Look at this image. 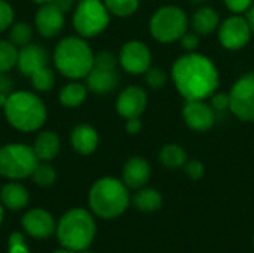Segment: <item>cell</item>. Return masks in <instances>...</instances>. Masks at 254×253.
I'll return each mask as SVG.
<instances>
[{
    "label": "cell",
    "instance_id": "6",
    "mask_svg": "<svg viewBox=\"0 0 254 253\" xmlns=\"http://www.w3.org/2000/svg\"><path fill=\"white\" fill-rule=\"evenodd\" d=\"M188 13L176 4H165L158 7L149 19L150 36L164 45L179 42L189 30Z\"/></svg>",
    "mask_w": 254,
    "mask_h": 253
},
{
    "label": "cell",
    "instance_id": "31",
    "mask_svg": "<svg viewBox=\"0 0 254 253\" xmlns=\"http://www.w3.org/2000/svg\"><path fill=\"white\" fill-rule=\"evenodd\" d=\"M143 76H144L146 85L152 89H162L168 84V73L161 67H152L150 66V69Z\"/></svg>",
    "mask_w": 254,
    "mask_h": 253
},
{
    "label": "cell",
    "instance_id": "5",
    "mask_svg": "<svg viewBox=\"0 0 254 253\" xmlns=\"http://www.w3.org/2000/svg\"><path fill=\"white\" fill-rule=\"evenodd\" d=\"M3 109L7 122L24 133L39 130L48 116L45 103L30 91L10 92Z\"/></svg>",
    "mask_w": 254,
    "mask_h": 253
},
{
    "label": "cell",
    "instance_id": "9",
    "mask_svg": "<svg viewBox=\"0 0 254 253\" xmlns=\"http://www.w3.org/2000/svg\"><path fill=\"white\" fill-rule=\"evenodd\" d=\"M118 57L109 51L95 55L94 66L86 76V88L95 94H109L119 85Z\"/></svg>",
    "mask_w": 254,
    "mask_h": 253
},
{
    "label": "cell",
    "instance_id": "14",
    "mask_svg": "<svg viewBox=\"0 0 254 253\" xmlns=\"http://www.w3.org/2000/svg\"><path fill=\"white\" fill-rule=\"evenodd\" d=\"M147 109V92L138 85H129L121 91L116 100V112L124 119L140 118Z\"/></svg>",
    "mask_w": 254,
    "mask_h": 253
},
{
    "label": "cell",
    "instance_id": "21",
    "mask_svg": "<svg viewBox=\"0 0 254 253\" xmlns=\"http://www.w3.org/2000/svg\"><path fill=\"white\" fill-rule=\"evenodd\" d=\"M131 204L141 213H155L161 210L164 204V197L158 189L143 186L137 189L135 194L131 197Z\"/></svg>",
    "mask_w": 254,
    "mask_h": 253
},
{
    "label": "cell",
    "instance_id": "37",
    "mask_svg": "<svg viewBox=\"0 0 254 253\" xmlns=\"http://www.w3.org/2000/svg\"><path fill=\"white\" fill-rule=\"evenodd\" d=\"M125 130L128 134L131 136H137L138 133H141L143 130V122L140 118H131V119H127L125 122Z\"/></svg>",
    "mask_w": 254,
    "mask_h": 253
},
{
    "label": "cell",
    "instance_id": "1",
    "mask_svg": "<svg viewBox=\"0 0 254 253\" xmlns=\"http://www.w3.org/2000/svg\"><path fill=\"white\" fill-rule=\"evenodd\" d=\"M171 81L185 100H207L219 89L220 72L208 55L185 52L171 66Z\"/></svg>",
    "mask_w": 254,
    "mask_h": 253
},
{
    "label": "cell",
    "instance_id": "7",
    "mask_svg": "<svg viewBox=\"0 0 254 253\" xmlns=\"http://www.w3.org/2000/svg\"><path fill=\"white\" fill-rule=\"evenodd\" d=\"M37 164L36 152L28 145L9 143L0 148V174L3 177L12 180L30 177Z\"/></svg>",
    "mask_w": 254,
    "mask_h": 253
},
{
    "label": "cell",
    "instance_id": "41",
    "mask_svg": "<svg viewBox=\"0 0 254 253\" xmlns=\"http://www.w3.org/2000/svg\"><path fill=\"white\" fill-rule=\"evenodd\" d=\"M247 19H249V24H250V27H252V31H253L254 36V3L253 6L250 7V10L247 12Z\"/></svg>",
    "mask_w": 254,
    "mask_h": 253
},
{
    "label": "cell",
    "instance_id": "43",
    "mask_svg": "<svg viewBox=\"0 0 254 253\" xmlns=\"http://www.w3.org/2000/svg\"><path fill=\"white\" fill-rule=\"evenodd\" d=\"M1 221H3V204L0 201V224H1Z\"/></svg>",
    "mask_w": 254,
    "mask_h": 253
},
{
    "label": "cell",
    "instance_id": "27",
    "mask_svg": "<svg viewBox=\"0 0 254 253\" xmlns=\"http://www.w3.org/2000/svg\"><path fill=\"white\" fill-rule=\"evenodd\" d=\"M18 49L10 40H0V73L9 72L16 66Z\"/></svg>",
    "mask_w": 254,
    "mask_h": 253
},
{
    "label": "cell",
    "instance_id": "46",
    "mask_svg": "<svg viewBox=\"0 0 254 253\" xmlns=\"http://www.w3.org/2000/svg\"><path fill=\"white\" fill-rule=\"evenodd\" d=\"M253 248H254V237H253Z\"/></svg>",
    "mask_w": 254,
    "mask_h": 253
},
{
    "label": "cell",
    "instance_id": "11",
    "mask_svg": "<svg viewBox=\"0 0 254 253\" xmlns=\"http://www.w3.org/2000/svg\"><path fill=\"white\" fill-rule=\"evenodd\" d=\"M253 37L252 27L247 16L231 13L225 18L217 28V39L220 45L228 51H241L244 49Z\"/></svg>",
    "mask_w": 254,
    "mask_h": 253
},
{
    "label": "cell",
    "instance_id": "29",
    "mask_svg": "<svg viewBox=\"0 0 254 253\" xmlns=\"http://www.w3.org/2000/svg\"><path fill=\"white\" fill-rule=\"evenodd\" d=\"M31 36H33V28H31V25L28 22H16L10 28L9 40L13 45L25 46L31 40Z\"/></svg>",
    "mask_w": 254,
    "mask_h": 253
},
{
    "label": "cell",
    "instance_id": "2",
    "mask_svg": "<svg viewBox=\"0 0 254 253\" xmlns=\"http://www.w3.org/2000/svg\"><path fill=\"white\" fill-rule=\"evenodd\" d=\"M88 203L91 212L101 219H116L131 204L129 188L122 179L106 176L98 179L89 189Z\"/></svg>",
    "mask_w": 254,
    "mask_h": 253
},
{
    "label": "cell",
    "instance_id": "36",
    "mask_svg": "<svg viewBox=\"0 0 254 253\" xmlns=\"http://www.w3.org/2000/svg\"><path fill=\"white\" fill-rule=\"evenodd\" d=\"M13 21V9L6 0H0V33L6 30Z\"/></svg>",
    "mask_w": 254,
    "mask_h": 253
},
{
    "label": "cell",
    "instance_id": "19",
    "mask_svg": "<svg viewBox=\"0 0 254 253\" xmlns=\"http://www.w3.org/2000/svg\"><path fill=\"white\" fill-rule=\"evenodd\" d=\"M98 133L92 125L80 124L73 128L70 134V143L79 155H91L98 148Z\"/></svg>",
    "mask_w": 254,
    "mask_h": 253
},
{
    "label": "cell",
    "instance_id": "17",
    "mask_svg": "<svg viewBox=\"0 0 254 253\" xmlns=\"http://www.w3.org/2000/svg\"><path fill=\"white\" fill-rule=\"evenodd\" d=\"M152 177V167L143 157H131L122 167V182L129 189H140L149 183Z\"/></svg>",
    "mask_w": 254,
    "mask_h": 253
},
{
    "label": "cell",
    "instance_id": "35",
    "mask_svg": "<svg viewBox=\"0 0 254 253\" xmlns=\"http://www.w3.org/2000/svg\"><path fill=\"white\" fill-rule=\"evenodd\" d=\"M223 3L231 13L243 15V13H247L250 10L254 0H223Z\"/></svg>",
    "mask_w": 254,
    "mask_h": 253
},
{
    "label": "cell",
    "instance_id": "8",
    "mask_svg": "<svg viewBox=\"0 0 254 253\" xmlns=\"http://www.w3.org/2000/svg\"><path fill=\"white\" fill-rule=\"evenodd\" d=\"M110 22V12L104 1L82 0L73 15V27L80 37H95L101 34Z\"/></svg>",
    "mask_w": 254,
    "mask_h": 253
},
{
    "label": "cell",
    "instance_id": "39",
    "mask_svg": "<svg viewBox=\"0 0 254 253\" xmlns=\"http://www.w3.org/2000/svg\"><path fill=\"white\" fill-rule=\"evenodd\" d=\"M52 3H54L58 9H61L64 13L68 12V10L71 9V6H73V0H52Z\"/></svg>",
    "mask_w": 254,
    "mask_h": 253
},
{
    "label": "cell",
    "instance_id": "25",
    "mask_svg": "<svg viewBox=\"0 0 254 253\" xmlns=\"http://www.w3.org/2000/svg\"><path fill=\"white\" fill-rule=\"evenodd\" d=\"M86 86L79 82H70L67 84L61 92H60V101L65 107H77L80 106L86 98Z\"/></svg>",
    "mask_w": 254,
    "mask_h": 253
},
{
    "label": "cell",
    "instance_id": "44",
    "mask_svg": "<svg viewBox=\"0 0 254 253\" xmlns=\"http://www.w3.org/2000/svg\"><path fill=\"white\" fill-rule=\"evenodd\" d=\"M33 1H36V3H40V4H43V3H48V1H52V0H33Z\"/></svg>",
    "mask_w": 254,
    "mask_h": 253
},
{
    "label": "cell",
    "instance_id": "13",
    "mask_svg": "<svg viewBox=\"0 0 254 253\" xmlns=\"http://www.w3.org/2000/svg\"><path fill=\"white\" fill-rule=\"evenodd\" d=\"M182 116L186 127L195 133L210 131L217 121V112L207 100H186Z\"/></svg>",
    "mask_w": 254,
    "mask_h": 253
},
{
    "label": "cell",
    "instance_id": "26",
    "mask_svg": "<svg viewBox=\"0 0 254 253\" xmlns=\"http://www.w3.org/2000/svg\"><path fill=\"white\" fill-rule=\"evenodd\" d=\"M110 15L118 18H128L138 10L140 0H104Z\"/></svg>",
    "mask_w": 254,
    "mask_h": 253
},
{
    "label": "cell",
    "instance_id": "32",
    "mask_svg": "<svg viewBox=\"0 0 254 253\" xmlns=\"http://www.w3.org/2000/svg\"><path fill=\"white\" fill-rule=\"evenodd\" d=\"M183 170L190 180H199L205 174V166L199 160H188L183 166Z\"/></svg>",
    "mask_w": 254,
    "mask_h": 253
},
{
    "label": "cell",
    "instance_id": "38",
    "mask_svg": "<svg viewBox=\"0 0 254 253\" xmlns=\"http://www.w3.org/2000/svg\"><path fill=\"white\" fill-rule=\"evenodd\" d=\"M12 89V79H9L4 73H0V94L9 95Z\"/></svg>",
    "mask_w": 254,
    "mask_h": 253
},
{
    "label": "cell",
    "instance_id": "40",
    "mask_svg": "<svg viewBox=\"0 0 254 253\" xmlns=\"http://www.w3.org/2000/svg\"><path fill=\"white\" fill-rule=\"evenodd\" d=\"M7 253H30V251H28L25 243H19V245L9 246V252Z\"/></svg>",
    "mask_w": 254,
    "mask_h": 253
},
{
    "label": "cell",
    "instance_id": "23",
    "mask_svg": "<svg viewBox=\"0 0 254 253\" xmlns=\"http://www.w3.org/2000/svg\"><path fill=\"white\" fill-rule=\"evenodd\" d=\"M61 143H60V137L54 133V131H42L36 142H34V152L39 161H51L54 160L58 152H60Z\"/></svg>",
    "mask_w": 254,
    "mask_h": 253
},
{
    "label": "cell",
    "instance_id": "22",
    "mask_svg": "<svg viewBox=\"0 0 254 253\" xmlns=\"http://www.w3.org/2000/svg\"><path fill=\"white\" fill-rule=\"evenodd\" d=\"M28 200H30V194L27 188L18 182H9L1 188L0 201L9 210L16 212L24 209L28 204Z\"/></svg>",
    "mask_w": 254,
    "mask_h": 253
},
{
    "label": "cell",
    "instance_id": "33",
    "mask_svg": "<svg viewBox=\"0 0 254 253\" xmlns=\"http://www.w3.org/2000/svg\"><path fill=\"white\" fill-rule=\"evenodd\" d=\"M210 104L211 107L217 112V113H223L228 112L231 107V98H229V92H223V91H216L211 97H210Z\"/></svg>",
    "mask_w": 254,
    "mask_h": 253
},
{
    "label": "cell",
    "instance_id": "3",
    "mask_svg": "<svg viewBox=\"0 0 254 253\" xmlns=\"http://www.w3.org/2000/svg\"><path fill=\"white\" fill-rule=\"evenodd\" d=\"M97 234V224L92 212L86 209H70L57 224L55 236L60 245L73 252L89 249Z\"/></svg>",
    "mask_w": 254,
    "mask_h": 253
},
{
    "label": "cell",
    "instance_id": "34",
    "mask_svg": "<svg viewBox=\"0 0 254 253\" xmlns=\"http://www.w3.org/2000/svg\"><path fill=\"white\" fill-rule=\"evenodd\" d=\"M179 43L182 45V48L185 49V52H195L198 51L199 45H201V39H199V34H196L193 30H188L182 39L179 40Z\"/></svg>",
    "mask_w": 254,
    "mask_h": 253
},
{
    "label": "cell",
    "instance_id": "10",
    "mask_svg": "<svg viewBox=\"0 0 254 253\" xmlns=\"http://www.w3.org/2000/svg\"><path fill=\"white\" fill-rule=\"evenodd\" d=\"M229 112L243 122H254V70L241 75L229 91Z\"/></svg>",
    "mask_w": 254,
    "mask_h": 253
},
{
    "label": "cell",
    "instance_id": "18",
    "mask_svg": "<svg viewBox=\"0 0 254 253\" xmlns=\"http://www.w3.org/2000/svg\"><path fill=\"white\" fill-rule=\"evenodd\" d=\"M48 61V54L40 45H25L22 46L21 51H18V60H16V67L18 70L25 75L31 76L37 70L46 66Z\"/></svg>",
    "mask_w": 254,
    "mask_h": 253
},
{
    "label": "cell",
    "instance_id": "47",
    "mask_svg": "<svg viewBox=\"0 0 254 253\" xmlns=\"http://www.w3.org/2000/svg\"><path fill=\"white\" fill-rule=\"evenodd\" d=\"M196 1H198V0H196Z\"/></svg>",
    "mask_w": 254,
    "mask_h": 253
},
{
    "label": "cell",
    "instance_id": "15",
    "mask_svg": "<svg viewBox=\"0 0 254 253\" xmlns=\"http://www.w3.org/2000/svg\"><path fill=\"white\" fill-rule=\"evenodd\" d=\"M21 224H22L24 231L37 240L49 239L57 231V222H55L54 216L49 212H46L45 209L28 210L22 216Z\"/></svg>",
    "mask_w": 254,
    "mask_h": 253
},
{
    "label": "cell",
    "instance_id": "30",
    "mask_svg": "<svg viewBox=\"0 0 254 253\" xmlns=\"http://www.w3.org/2000/svg\"><path fill=\"white\" fill-rule=\"evenodd\" d=\"M31 177L34 180V183L39 185L40 188H48L55 182L57 173H55L52 166H49L46 163H42V164H37V167L33 171Z\"/></svg>",
    "mask_w": 254,
    "mask_h": 253
},
{
    "label": "cell",
    "instance_id": "4",
    "mask_svg": "<svg viewBox=\"0 0 254 253\" xmlns=\"http://www.w3.org/2000/svg\"><path fill=\"white\" fill-rule=\"evenodd\" d=\"M95 55L88 42L80 36H68L58 42L54 51L57 70L68 79L86 78L94 66Z\"/></svg>",
    "mask_w": 254,
    "mask_h": 253
},
{
    "label": "cell",
    "instance_id": "45",
    "mask_svg": "<svg viewBox=\"0 0 254 253\" xmlns=\"http://www.w3.org/2000/svg\"><path fill=\"white\" fill-rule=\"evenodd\" d=\"M79 253H94V252H91L89 249H85V251H80V252H79Z\"/></svg>",
    "mask_w": 254,
    "mask_h": 253
},
{
    "label": "cell",
    "instance_id": "12",
    "mask_svg": "<svg viewBox=\"0 0 254 253\" xmlns=\"http://www.w3.org/2000/svg\"><path fill=\"white\" fill-rule=\"evenodd\" d=\"M119 66L129 75H144L152 66V51L141 40H129L122 45L118 55Z\"/></svg>",
    "mask_w": 254,
    "mask_h": 253
},
{
    "label": "cell",
    "instance_id": "42",
    "mask_svg": "<svg viewBox=\"0 0 254 253\" xmlns=\"http://www.w3.org/2000/svg\"><path fill=\"white\" fill-rule=\"evenodd\" d=\"M52 253H76V252H73V251H70V249L63 248V249H57V251H54Z\"/></svg>",
    "mask_w": 254,
    "mask_h": 253
},
{
    "label": "cell",
    "instance_id": "20",
    "mask_svg": "<svg viewBox=\"0 0 254 253\" xmlns=\"http://www.w3.org/2000/svg\"><path fill=\"white\" fill-rule=\"evenodd\" d=\"M222 19L219 12L211 6H201L195 10L192 18H189L190 28L199 36H210L211 33L217 31Z\"/></svg>",
    "mask_w": 254,
    "mask_h": 253
},
{
    "label": "cell",
    "instance_id": "28",
    "mask_svg": "<svg viewBox=\"0 0 254 253\" xmlns=\"http://www.w3.org/2000/svg\"><path fill=\"white\" fill-rule=\"evenodd\" d=\"M30 79H31L33 86L37 91H49V89H52V86L55 84V73L52 69L45 66L40 70H37L36 73H33L30 76Z\"/></svg>",
    "mask_w": 254,
    "mask_h": 253
},
{
    "label": "cell",
    "instance_id": "24",
    "mask_svg": "<svg viewBox=\"0 0 254 253\" xmlns=\"http://www.w3.org/2000/svg\"><path fill=\"white\" fill-rule=\"evenodd\" d=\"M158 158L165 169L177 170V169H183V166L186 164L188 152L179 143H167L159 149Z\"/></svg>",
    "mask_w": 254,
    "mask_h": 253
},
{
    "label": "cell",
    "instance_id": "16",
    "mask_svg": "<svg viewBox=\"0 0 254 253\" xmlns=\"http://www.w3.org/2000/svg\"><path fill=\"white\" fill-rule=\"evenodd\" d=\"M36 28L43 37L57 36L64 27V12L58 9L52 1L43 3L34 18Z\"/></svg>",
    "mask_w": 254,
    "mask_h": 253
}]
</instances>
